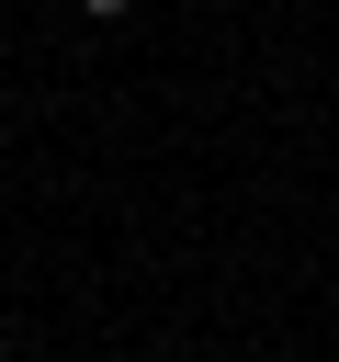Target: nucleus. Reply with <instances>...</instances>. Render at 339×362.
Wrapping results in <instances>:
<instances>
[{"label":"nucleus","instance_id":"obj_1","mask_svg":"<svg viewBox=\"0 0 339 362\" xmlns=\"http://www.w3.org/2000/svg\"><path fill=\"white\" fill-rule=\"evenodd\" d=\"M79 11H90V23H124V11H136V0H79Z\"/></svg>","mask_w":339,"mask_h":362}]
</instances>
